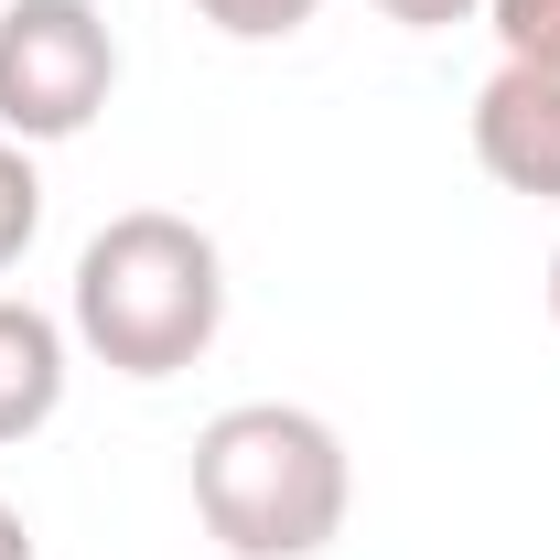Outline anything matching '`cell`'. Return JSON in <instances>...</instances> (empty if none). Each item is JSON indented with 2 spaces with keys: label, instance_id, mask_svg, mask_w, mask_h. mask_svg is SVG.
I'll use <instances>...</instances> for the list:
<instances>
[{
  "label": "cell",
  "instance_id": "cell-1",
  "mask_svg": "<svg viewBox=\"0 0 560 560\" xmlns=\"http://www.w3.org/2000/svg\"><path fill=\"white\" fill-rule=\"evenodd\" d=\"M75 346L119 377H184L226 324V259L195 215L173 206H130L75 248V291H66Z\"/></svg>",
  "mask_w": 560,
  "mask_h": 560
},
{
  "label": "cell",
  "instance_id": "cell-2",
  "mask_svg": "<svg viewBox=\"0 0 560 560\" xmlns=\"http://www.w3.org/2000/svg\"><path fill=\"white\" fill-rule=\"evenodd\" d=\"M346 506H355V464L324 410L237 399L195 431V517L215 528V550L313 560L346 539Z\"/></svg>",
  "mask_w": 560,
  "mask_h": 560
},
{
  "label": "cell",
  "instance_id": "cell-3",
  "mask_svg": "<svg viewBox=\"0 0 560 560\" xmlns=\"http://www.w3.org/2000/svg\"><path fill=\"white\" fill-rule=\"evenodd\" d=\"M119 86V33L97 0H0V140H75Z\"/></svg>",
  "mask_w": 560,
  "mask_h": 560
},
{
  "label": "cell",
  "instance_id": "cell-4",
  "mask_svg": "<svg viewBox=\"0 0 560 560\" xmlns=\"http://www.w3.org/2000/svg\"><path fill=\"white\" fill-rule=\"evenodd\" d=\"M475 162L506 195H560V55H506L475 86Z\"/></svg>",
  "mask_w": 560,
  "mask_h": 560
},
{
  "label": "cell",
  "instance_id": "cell-5",
  "mask_svg": "<svg viewBox=\"0 0 560 560\" xmlns=\"http://www.w3.org/2000/svg\"><path fill=\"white\" fill-rule=\"evenodd\" d=\"M55 410H66V324L0 302V442H33Z\"/></svg>",
  "mask_w": 560,
  "mask_h": 560
},
{
  "label": "cell",
  "instance_id": "cell-6",
  "mask_svg": "<svg viewBox=\"0 0 560 560\" xmlns=\"http://www.w3.org/2000/svg\"><path fill=\"white\" fill-rule=\"evenodd\" d=\"M33 237H44V173H33L22 140H0V270H11Z\"/></svg>",
  "mask_w": 560,
  "mask_h": 560
},
{
  "label": "cell",
  "instance_id": "cell-7",
  "mask_svg": "<svg viewBox=\"0 0 560 560\" xmlns=\"http://www.w3.org/2000/svg\"><path fill=\"white\" fill-rule=\"evenodd\" d=\"M195 11H206L226 44H291V33H302L324 0H195Z\"/></svg>",
  "mask_w": 560,
  "mask_h": 560
},
{
  "label": "cell",
  "instance_id": "cell-8",
  "mask_svg": "<svg viewBox=\"0 0 560 560\" xmlns=\"http://www.w3.org/2000/svg\"><path fill=\"white\" fill-rule=\"evenodd\" d=\"M506 55H560V0H486Z\"/></svg>",
  "mask_w": 560,
  "mask_h": 560
},
{
  "label": "cell",
  "instance_id": "cell-9",
  "mask_svg": "<svg viewBox=\"0 0 560 560\" xmlns=\"http://www.w3.org/2000/svg\"><path fill=\"white\" fill-rule=\"evenodd\" d=\"M377 11H388L399 33H453V22H475L486 0H377Z\"/></svg>",
  "mask_w": 560,
  "mask_h": 560
},
{
  "label": "cell",
  "instance_id": "cell-10",
  "mask_svg": "<svg viewBox=\"0 0 560 560\" xmlns=\"http://www.w3.org/2000/svg\"><path fill=\"white\" fill-rule=\"evenodd\" d=\"M0 560H33V528H22V506H0Z\"/></svg>",
  "mask_w": 560,
  "mask_h": 560
},
{
  "label": "cell",
  "instance_id": "cell-11",
  "mask_svg": "<svg viewBox=\"0 0 560 560\" xmlns=\"http://www.w3.org/2000/svg\"><path fill=\"white\" fill-rule=\"evenodd\" d=\"M550 324H560V259H550Z\"/></svg>",
  "mask_w": 560,
  "mask_h": 560
}]
</instances>
